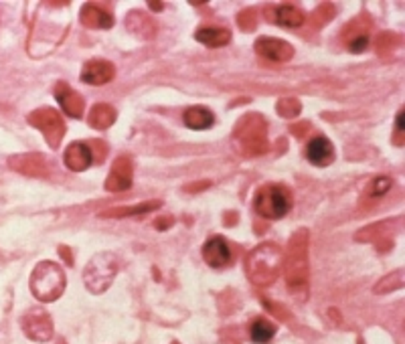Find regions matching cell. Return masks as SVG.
I'll use <instances>...</instances> for the list:
<instances>
[{"mask_svg":"<svg viewBox=\"0 0 405 344\" xmlns=\"http://www.w3.org/2000/svg\"><path fill=\"white\" fill-rule=\"evenodd\" d=\"M284 263V251L276 243H261L247 258V276L256 286H270L277 280Z\"/></svg>","mask_w":405,"mask_h":344,"instance_id":"cell-1","label":"cell"},{"mask_svg":"<svg viewBox=\"0 0 405 344\" xmlns=\"http://www.w3.org/2000/svg\"><path fill=\"white\" fill-rule=\"evenodd\" d=\"M65 280L63 267L55 261H41L31 274V292L37 300L55 302L63 296Z\"/></svg>","mask_w":405,"mask_h":344,"instance_id":"cell-2","label":"cell"},{"mask_svg":"<svg viewBox=\"0 0 405 344\" xmlns=\"http://www.w3.org/2000/svg\"><path fill=\"white\" fill-rule=\"evenodd\" d=\"M292 193L282 185H266L254 196V211L261 219L277 221L292 211Z\"/></svg>","mask_w":405,"mask_h":344,"instance_id":"cell-3","label":"cell"},{"mask_svg":"<svg viewBox=\"0 0 405 344\" xmlns=\"http://www.w3.org/2000/svg\"><path fill=\"white\" fill-rule=\"evenodd\" d=\"M234 140H237L245 156H257L270 148L268 126L261 120V116H245L234 130Z\"/></svg>","mask_w":405,"mask_h":344,"instance_id":"cell-4","label":"cell"},{"mask_svg":"<svg viewBox=\"0 0 405 344\" xmlns=\"http://www.w3.org/2000/svg\"><path fill=\"white\" fill-rule=\"evenodd\" d=\"M120 269V259L112 251H104L93 256V259L87 263L86 272H84V281L86 288L93 294H102L112 286V281L116 278Z\"/></svg>","mask_w":405,"mask_h":344,"instance_id":"cell-5","label":"cell"},{"mask_svg":"<svg viewBox=\"0 0 405 344\" xmlns=\"http://www.w3.org/2000/svg\"><path fill=\"white\" fill-rule=\"evenodd\" d=\"M304 239L302 233L292 237L290 241V249H288V258L284 259L282 263V269L286 272V278L290 288H296L300 283H306L308 278V265H306V245H304Z\"/></svg>","mask_w":405,"mask_h":344,"instance_id":"cell-6","label":"cell"},{"mask_svg":"<svg viewBox=\"0 0 405 344\" xmlns=\"http://www.w3.org/2000/svg\"><path fill=\"white\" fill-rule=\"evenodd\" d=\"M29 124L35 126L37 130H41V134L45 136V140L49 142V146L57 148L61 144L65 134V122L57 109L43 108L33 111L29 116Z\"/></svg>","mask_w":405,"mask_h":344,"instance_id":"cell-7","label":"cell"},{"mask_svg":"<svg viewBox=\"0 0 405 344\" xmlns=\"http://www.w3.org/2000/svg\"><path fill=\"white\" fill-rule=\"evenodd\" d=\"M22 330L31 341H39L45 343L53 336V322L51 316L41 310V308H33L24 314L22 318Z\"/></svg>","mask_w":405,"mask_h":344,"instance_id":"cell-8","label":"cell"},{"mask_svg":"<svg viewBox=\"0 0 405 344\" xmlns=\"http://www.w3.org/2000/svg\"><path fill=\"white\" fill-rule=\"evenodd\" d=\"M203 259L215 267V269H223L227 267L231 261H234V251H231V245L227 243V239L221 235L211 237L205 247H203Z\"/></svg>","mask_w":405,"mask_h":344,"instance_id":"cell-9","label":"cell"},{"mask_svg":"<svg viewBox=\"0 0 405 344\" xmlns=\"http://www.w3.org/2000/svg\"><path fill=\"white\" fill-rule=\"evenodd\" d=\"M257 55L270 59V61H290L294 57V47L288 43V41H282V39H274V37H259L254 45Z\"/></svg>","mask_w":405,"mask_h":344,"instance_id":"cell-10","label":"cell"},{"mask_svg":"<svg viewBox=\"0 0 405 344\" xmlns=\"http://www.w3.org/2000/svg\"><path fill=\"white\" fill-rule=\"evenodd\" d=\"M132 180H134V166H132V160L126 156H120L116 158L109 176L106 180V189L112 193H120V191H128L132 187Z\"/></svg>","mask_w":405,"mask_h":344,"instance_id":"cell-11","label":"cell"},{"mask_svg":"<svg viewBox=\"0 0 405 344\" xmlns=\"http://www.w3.org/2000/svg\"><path fill=\"white\" fill-rule=\"evenodd\" d=\"M79 77L84 84H89V86H106L116 77V67L106 59H93L84 65Z\"/></svg>","mask_w":405,"mask_h":344,"instance_id":"cell-12","label":"cell"},{"mask_svg":"<svg viewBox=\"0 0 405 344\" xmlns=\"http://www.w3.org/2000/svg\"><path fill=\"white\" fill-rule=\"evenodd\" d=\"M65 166L73 172H84L93 164V148L86 142H73L63 154Z\"/></svg>","mask_w":405,"mask_h":344,"instance_id":"cell-13","label":"cell"},{"mask_svg":"<svg viewBox=\"0 0 405 344\" xmlns=\"http://www.w3.org/2000/svg\"><path fill=\"white\" fill-rule=\"evenodd\" d=\"M304 154H306V160H308L310 164L324 169V166H328V164L335 160V146H333V142H330L328 138H324V136H314V138L306 144Z\"/></svg>","mask_w":405,"mask_h":344,"instance_id":"cell-14","label":"cell"},{"mask_svg":"<svg viewBox=\"0 0 405 344\" xmlns=\"http://www.w3.org/2000/svg\"><path fill=\"white\" fill-rule=\"evenodd\" d=\"M53 93H55L59 106H61V109H63L67 116H71V118H82V116H84V108H86L84 97H82L77 91H73L67 84L59 81V84L55 86V91H53Z\"/></svg>","mask_w":405,"mask_h":344,"instance_id":"cell-15","label":"cell"},{"mask_svg":"<svg viewBox=\"0 0 405 344\" xmlns=\"http://www.w3.org/2000/svg\"><path fill=\"white\" fill-rule=\"evenodd\" d=\"M266 17H270L272 22H276L280 26H286V29H296V26L304 24V13L294 4L274 6V8L266 10Z\"/></svg>","mask_w":405,"mask_h":344,"instance_id":"cell-16","label":"cell"},{"mask_svg":"<svg viewBox=\"0 0 405 344\" xmlns=\"http://www.w3.org/2000/svg\"><path fill=\"white\" fill-rule=\"evenodd\" d=\"M79 21L84 22L89 29H112L114 19L112 15L100 8L98 4H86L79 13Z\"/></svg>","mask_w":405,"mask_h":344,"instance_id":"cell-17","label":"cell"},{"mask_svg":"<svg viewBox=\"0 0 405 344\" xmlns=\"http://www.w3.org/2000/svg\"><path fill=\"white\" fill-rule=\"evenodd\" d=\"M126 24H128L130 33L140 37V39H152L156 35V22L152 21L148 15H144V13H138V10L130 13Z\"/></svg>","mask_w":405,"mask_h":344,"instance_id":"cell-18","label":"cell"},{"mask_svg":"<svg viewBox=\"0 0 405 344\" xmlns=\"http://www.w3.org/2000/svg\"><path fill=\"white\" fill-rule=\"evenodd\" d=\"M194 39L207 47H225L231 41V31L223 26H203L194 33Z\"/></svg>","mask_w":405,"mask_h":344,"instance_id":"cell-19","label":"cell"},{"mask_svg":"<svg viewBox=\"0 0 405 344\" xmlns=\"http://www.w3.org/2000/svg\"><path fill=\"white\" fill-rule=\"evenodd\" d=\"M183 118H185V126L191 130H209L215 124V114L203 106L189 108Z\"/></svg>","mask_w":405,"mask_h":344,"instance_id":"cell-20","label":"cell"},{"mask_svg":"<svg viewBox=\"0 0 405 344\" xmlns=\"http://www.w3.org/2000/svg\"><path fill=\"white\" fill-rule=\"evenodd\" d=\"M8 164H10L15 171L39 176V174H43L45 158L41 154H24V156H15V158H10Z\"/></svg>","mask_w":405,"mask_h":344,"instance_id":"cell-21","label":"cell"},{"mask_svg":"<svg viewBox=\"0 0 405 344\" xmlns=\"http://www.w3.org/2000/svg\"><path fill=\"white\" fill-rule=\"evenodd\" d=\"M276 324L268 320V318H263V316H259L250 324V338L256 344H268L276 336Z\"/></svg>","mask_w":405,"mask_h":344,"instance_id":"cell-22","label":"cell"},{"mask_svg":"<svg viewBox=\"0 0 405 344\" xmlns=\"http://www.w3.org/2000/svg\"><path fill=\"white\" fill-rule=\"evenodd\" d=\"M89 126L95 130H106L116 122V109L106 104H98L89 111Z\"/></svg>","mask_w":405,"mask_h":344,"instance_id":"cell-23","label":"cell"},{"mask_svg":"<svg viewBox=\"0 0 405 344\" xmlns=\"http://www.w3.org/2000/svg\"><path fill=\"white\" fill-rule=\"evenodd\" d=\"M162 203H144L136 207H120V209H107L102 213V217H130V215H146L150 211L158 209Z\"/></svg>","mask_w":405,"mask_h":344,"instance_id":"cell-24","label":"cell"},{"mask_svg":"<svg viewBox=\"0 0 405 344\" xmlns=\"http://www.w3.org/2000/svg\"><path fill=\"white\" fill-rule=\"evenodd\" d=\"M389 187H391V178L379 176V178H375V180L369 185V194H371V196H381Z\"/></svg>","mask_w":405,"mask_h":344,"instance_id":"cell-25","label":"cell"},{"mask_svg":"<svg viewBox=\"0 0 405 344\" xmlns=\"http://www.w3.org/2000/svg\"><path fill=\"white\" fill-rule=\"evenodd\" d=\"M367 45H369V35L367 33H359V35H355L351 41H349V49L353 51V53H361L367 49Z\"/></svg>","mask_w":405,"mask_h":344,"instance_id":"cell-26","label":"cell"}]
</instances>
